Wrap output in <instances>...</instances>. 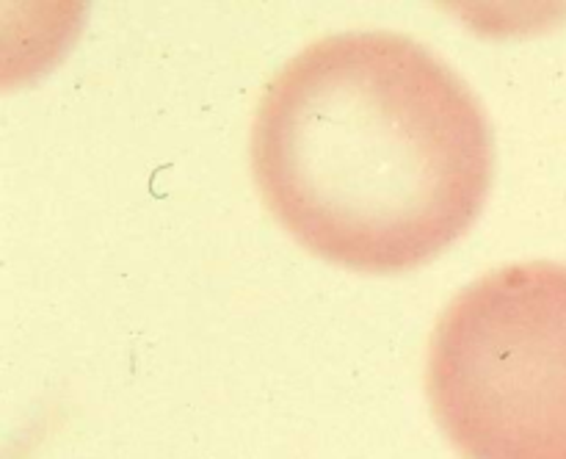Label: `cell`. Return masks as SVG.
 I'll return each mask as SVG.
<instances>
[{"label":"cell","mask_w":566,"mask_h":459,"mask_svg":"<svg viewBox=\"0 0 566 459\" xmlns=\"http://www.w3.org/2000/svg\"><path fill=\"white\" fill-rule=\"evenodd\" d=\"M252 169L304 249L396 274L479 219L495 138L479 97L431 50L401 33L348 31L304 48L269 83Z\"/></svg>","instance_id":"cell-1"},{"label":"cell","mask_w":566,"mask_h":459,"mask_svg":"<svg viewBox=\"0 0 566 459\" xmlns=\"http://www.w3.org/2000/svg\"><path fill=\"white\" fill-rule=\"evenodd\" d=\"M429 401L464 459H566V263L503 265L448 304Z\"/></svg>","instance_id":"cell-2"}]
</instances>
